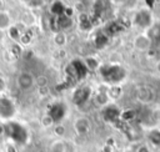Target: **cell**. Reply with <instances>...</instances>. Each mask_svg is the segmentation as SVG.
<instances>
[{"instance_id":"1","label":"cell","mask_w":160,"mask_h":152,"mask_svg":"<svg viewBox=\"0 0 160 152\" xmlns=\"http://www.w3.org/2000/svg\"><path fill=\"white\" fill-rule=\"evenodd\" d=\"M102 77L109 82H119L125 77V71L119 65H106L100 69Z\"/></svg>"},{"instance_id":"2","label":"cell","mask_w":160,"mask_h":152,"mask_svg":"<svg viewBox=\"0 0 160 152\" xmlns=\"http://www.w3.org/2000/svg\"><path fill=\"white\" fill-rule=\"evenodd\" d=\"M5 131H6V135L12 138L14 141L19 142V143H24L28 138V133H26V130L19 125V123H15V122H10L5 126Z\"/></svg>"},{"instance_id":"3","label":"cell","mask_w":160,"mask_h":152,"mask_svg":"<svg viewBox=\"0 0 160 152\" xmlns=\"http://www.w3.org/2000/svg\"><path fill=\"white\" fill-rule=\"evenodd\" d=\"M69 69H70V72H71L70 77H72V78H75V80L82 78V77L86 75V72H88V66L84 65V64H82L81 61H79V60L72 61V62L69 65Z\"/></svg>"},{"instance_id":"4","label":"cell","mask_w":160,"mask_h":152,"mask_svg":"<svg viewBox=\"0 0 160 152\" xmlns=\"http://www.w3.org/2000/svg\"><path fill=\"white\" fill-rule=\"evenodd\" d=\"M14 105L8 98H0V118H9L14 115Z\"/></svg>"},{"instance_id":"5","label":"cell","mask_w":160,"mask_h":152,"mask_svg":"<svg viewBox=\"0 0 160 152\" xmlns=\"http://www.w3.org/2000/svg\"><path fill=\"white\" fill-rule=\"evenodd\" d=\"M135 24L139 26V27H148L151 25V15L149 11L146 10H141L136 14L135 16Z\"/></svg>"},{"instance_id":"6","label":"cell","mask_w":160,"mask_h":152,"mask_svg":"<svg viewBox=\"0 0 160 152\" xmlns=\"http://www.w3.org/2000/svg\"><path fill=\"white\" fill-rule=\"evenodd\" d=\"M65 115V107L64 105L61 103H56V105H52L51 108H50V117L54 120V121H59L64 117Z\"/></svg>"},{"instance_id":"7","label":"cell","mask_w":160,"mask_h":152,"mask_svg":"<svg viewBox=\"0 0 160 152\" xmlns=\"http://www.w3.org/2000/svg\"><path fill=\"white\" fill-rule=\"evenodd\" d=\"M120 111H119V108H116L115 106H108L105 110H104V117H105V120H108V121H115V120H118L119 117H120Z\"/></svg>"},{"instance_id":"8","label":"cell","mask_w":160,"mask_h":152,"mask_svg":"<svg viewBox=\"0 0 160 152\" xmlns=\"http://www.w3.org/2000/svg\"><path fill=\"white\" fill-rule=\"evenodd\" d=\"M18 82H19V87H21V88H30L32 86V77H31L30 74L22 72V74L19 75Z\"/></svg>"},{"instance_id":"9","label":"cell","mask_w":160,"mask_h":152,"mask_svg":"<svg viewBox=\"0 0 160 152\" xmlns=\"http://www.w3.org/2000/svg\"><path fill=\"white\" fill-rule=\"evenodd\" d=\"M90 96V90L88 87H81L80 90H78V92L75 93V101L78 103H84L85 101H88Z\"/></svg>"},{"instance_id":"10","label":"cell","mask_w":160,"mask_h":152,"mask_svg":"<svg viewBox=\"0 0 160 152\" xmlns=\"http://www.w3.org/2000/svg\"><path fill=\"white\" fill-rule=\"evenodd\" d=\"M149 39L154 41H160V25H155L149 30Z\"/></svg>"},{"instance_id":"11","label":"cell","mask_w":160,"mask_h":152,"mask_svg":"<svg viewBox=\"0 0 160 152\" xmlns=\"http://www.w3.org/2000/svg\"><path fill=\"white\" fill-rule=\"evenodd\" d=\"M149 140H150V142H151L152 145L160 147V131H159V130H152V131L149 133Z\"/></svg>"},{"instance_id":"12","label":"cell","mask_w":160,"mask_h":152,"mask_svg":"<svg viewBox=\"0 0 160 152\" xmlns=\"http://www.w3.org/2000/svg\"><path fill=\"white\" fill-rule=\"evenodd\" d=\"M108 39H106V35H99V37L96 39V45L99 47H102L105 44H106Z\"/></svg>"},{"instance_id":"13","label":"cell","mask_w":160,"mask_h":152,"mask_svg":"<svg viewBox=\"0 0 160 152\" xmlns=\"http://www.w3.org/2000/svg\"><path fill=\"white\" fill-rule=\"evenodd\" d=\"M134 116H135V112L134 111H126V112L122 113V118L124 120H131Z\"/></svg>"},{"instance_id":"14","label":"cell","mask_w":160,"mask_h":152,"mask_svg":"<svg viewBox=\"0 0 160 152\" xmlns=\"http://www.w3.org/2000/svg\"><path fill=\"white\" fill-rule=\"evenodd\" d=\"M138 152H149V150H148L146 147H140V150H139Z\"/></svg>"}]
</instances>
